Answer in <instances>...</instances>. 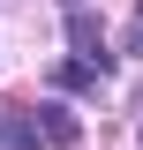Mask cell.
Wrapping results in <instances>:
<instances>
[{
    "label": "cell",
    "mask_w": 143,
    "mask_h": 150,
    "mask_svg": "<svg viewBox=\"0 0 143 150\" xmlns=\"http://www.w3.org/2000/svg\"><path fill=\"white\" fill-rule=\"evenodd\" d=\"M68 38L83 45V60H98V68H106V53H98V15H90V8H75V15H68Z\"/></svg>",
    "instance_id": "cell-4"
},
{
    "label": "cell",
    "mask_w": 143,
    "mask_h": 150,
    "mask_svg": "<svg viewBox=\"0 0 143 150\" xmlns=\"http://www.w3.org/2000/svg\"><path fill=\"white\" fill-rule=\"evenodd\" d=\"M38 135H45L53 150H75V143H83V120L60 112V105H45V112H38Z\"/></svg>",
    "instance_id": "cell-2"
},
{
    "label": "cell",
    "mask_w": 143,
    "mask_h": 150,
    "mask_svg": "<svg viewBox=\"0 0 143 150\" xmlns=\"http://www.w3.org/2000/svg\"><path fill=\"white\" fill-rule=\"evenodd\" d=\"M136 15H143V8H136Z\"/></svg>",
    "instance_id": "cell-5"
},
{
    "label": "cell",
    "mask_w": 143,
    "mask_h": 150,
    "mask_svg": "<svg viewBox=\"0 0 143 150\" xmlns=\"http://www.w3.org/2000/svg\"><path fill=\"white\" fill-rule=\"evenodd\" d=\"M98 75H106L98 60H83V53H75V60H60V68H53V90H68V98H90V90H98Z\"/></svg>",
    "instance_id": "cell-1"
},
{
    "label": "cell",
    "mask_w": 143,
    "mask_h": 150,
    "mask_svg": "<svg viewBox=\"0 0 143 150\" xmlns=\"http://www.w3.org/2000/svg\"><path fill=\"white\" fill-rule=\"evenodd\" d=\"M0 143H8V150H45V135H38V120L8 112V120H0Z\"/></svg>",
    "instance_id": "cell-3"
}]
</instances>
